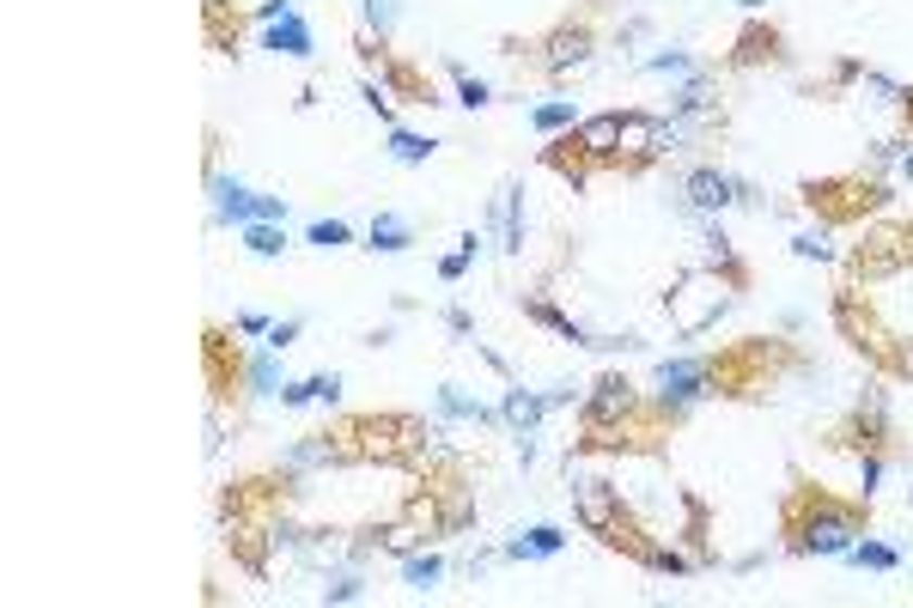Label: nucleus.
Listing matches in <instances>:
<instances>
[{"label":"nucleus","mask_w":913,"mask_h":608,"mask_svg":"<svg viewBox=\"0 0 913 608\" xmlns=\"http://www.w3.org/2000/svg\"><path fill=\"white\" fill-rule=\"evenodd\" d=\"M464 274H469V256H464V250H457V256H445V262H439V280H445V287H457V280H464Z\"/></svg>","instance_id":"72a5a7b5"},{"label":"nucleus","mask_w":913,"mask_h":608,"mask_svg":"<svg viewBox=\"0 0 913 608\" xmlns=\"http://www.w3.org/2000/svg\"><path fill=\"white\" fill-rule=\"evenodd\" d=\"M287 13H293V0H263V7H256L250 18H263V25H275V18H287Z\"/></svg>","instance_id":"f704fd0d"},{"label":"nucleus","mask_w":913,"mask_h":608,"mask_svg":"<svg viewBox=\"0 0 913 608\" xmlns=\"http://www.w3.org/2000/svg\"><path fill=\"white\" fill-rule=\"evenodd\" d=\"M682 195H688V213H725L737 207V177L719 165H695L682 177Z\"/></svg>","instance_id":"423d86ee"},{"label":"nucleus","mask_w":913,"mask_h":608,"mask_svg":"<svg viewBox=\"0 0 913 608\" xmlns=\"http://www.w3.org/2000/svg\"><path fill=\"white\" fill-rule=\"evenodd\" d=\"M883 469H889V456H883V451H865V456H859V493H865V505H871V493L883 486Z\"/></svg>","instance_id":"cd10ccee"},{"label":"nucleus","mask_w":913,"mask_h":608,"mask_svg":"<svg viewBox=\"0 0 913 608\" xmlns=\"http://www.w3.org/2000/svg\"><path fill=\"white\" fill-rule=\"evenodd\" d=\"M548 408H555V402H548L542 390H524V383H511V390L499 395V420L511 426V439H518V432H542Z\"/></svg>","instance_id":"9d476101"},{"label":"nucleus","mask_w":913,"mask_h":608,"mask_svg":"<svg viewBox=\"0 0 913 608\" xmlns=\"http://www.w3.org/2000/svg\"><path fill=\"white\" fill-rule=\"evenodd\" d=\"M451 79H457V104H464V110H487V104H494V91L481 86L469 67H457V61H451Z\"/></svg>","instance_id":"393cba45"},{"label":"nucleus","mask_w":913,"mask_h":608,"mask_svg":"<svg viewBox=\"0 0 913 608\" xmlns=\"http://www.w3.org/2000/svg\"><path fill=\"white\" fill-rule=\"evenodd\" d=\"M791 256H810V262H828V256H835V243L822 238V231H804V238H791Z\"/></svg>","instance_id":"c756f323"},{"label":"nucleus","mask_w":913,"mask_h":608,"mask_svg":"<svg viewBox=\"0 0 913 608\" xmlns=\"http://www.w3.org/2000/svg\"><path fill=\"white\" fill-rule=\"evenodd\" d=\"M524 317L530 322H542V329H555L560 341H573V347H616V341H604V334H591V329H579L567 311H555L548 299H524Z\"/></svg>","instance_id":"ddd939ff"},{"label":"nucleus","mask_w":913,"mask_h":608,"mask_svg":"<svg viewBox=\"0 0 913 608\" xmlns=\"http://www.w3.org/2000/svg\"><path fill=\"white\" fill-rule=\"evenodd\" d=\"M347 238H354L347 219H310V226H305V243H317V250H341Z\"/></svg>","instance_id":"a878e982"},{"label":"nucleus","mask_w":913,"mask_h":608,"mask_svg":"<svg viewBox=\"0 0 913 608\" xmlns=\"http://www.w3.org/2000/svg\"><path fill=\"white\" fill-rule=\"evenodd\" d=\"M847 560L859 566V572H896L901 554H896L889 542H871V535H865V542H852V547H847Z\"/></svg>","instance_id":"4be33fe9"},{"label":"nucleus","mask_w":913,"mask_h":608,"mask_svg":"<svg viewBox=\"0 0 913 608\" xmlns=\"http://www.w3.org/2000/svg\"><path fill=\"white\" fill-rule=\"evenodd\" d=\"M366 238H372V243H366V250H378V256H403L408 243H415V226H408L403 213H378V219H372V231H366Z\"/></svg>","instance_id":"f3484780"},{"label":"nucleus","mask_w":913,"mask_h":608,"mask_svg":"<svg viewBox=\"0 0 913 608\" xmlns=\"http://www.w3.org/2000/svg\"><path fill=\"white\" fill-rule=\"evenodd\" d=\"M481 243H487V238H481V231H475V226H469V231H464V238H457V250H464V256H469V262H475V256H481Z\"/></svg>","instance_id":"c9c22d12"},{"label":"nucleus","mask_w":913,"mask_h":608,"mask_svg":"<svg viewBox=\"0 0 913 608\" xmlns=\"http://www.w3.org/2000/svg\"><path fill=\"white\" fill-rule=\"evenodd\" d=\"M597 55V25H591V13H579V18H560L548 37H536L530 43V61H536L548 79H567V74H579L585 61Z\"/></svg>","instance_id":"7ed1b4c3"},{"label":"nucleus","mask_w":913,"mask_h":608,"mask_svg":"<svg viewBox=\"0 0 913 608\" xmlns=\"http://www.w3.org/2000/svg\"><path fill=\"white\" fill-rule=\"evenodd\" d=\"M280 383H287V378H280V353L263 341V347L244 359V390L250 395H280Z\"/></svg>","instance_id":"dca6fc26"},{"label":"nucleus","mask_w":913,"mask_h":608,"mask_svg":"<svg viewBox=\"0 0 913 608\" xmlns=\"http://www.w3.org/2000/svg\"><path fill=\"white\" fill-rule=\"evenodd\" d=\"M232 329H238V334H268L275 322H268L263 311H238V317H232Z\"/></svg>","instance_id":"473e14b6"},{"label":"nucleus","mask_w":913,"mask_h":608,"mask_svg":"<svg viewBox=\"0 0 913 608\" xmlns=\"http://www.w3.org/2000/svg\"><path fill=\"white\" fill-rule=\"evenodd\" d=\"M207 195H214V219L219 226H256V219H280L287 226V195H263V189H244L238 177H219L207 170Z\"/></svg>","instance_id":"20e7f679"},{"label":"nucleus","mask_w":913,"mask_h":608,"mask_svg":"<svg viewBox=\"0 0 913 608\" xmlns=\"http://www.w3.org/2000/svg\"><path fill=\"white\" fill-rule=\"evenodd\" d=\"M634 414H646L639 390L621 378V371H604V378L591 383V395H585V451L609 444V432H621V420H634Z\"/></svg>","instance_id":"f03ea898"},{"label":"nucleus","mask_w":913,"mask_h":608,"mask_svg":"<svg viewBox=\"0 0 913 608\" xmlns=\"http://www.w3.org/2000/svg\"><path fill=\"white\" fill-rule=\"evenodd\" d=\"M737 7H744V13H761V7H768V0H737Z\"/></svg>","instance_id":"4c0bfd02"},{"label":"nucleus","mask_w":913,"mask_h":608,"mask_svg":"<svg viewBox=\"0 0 913 608\" xmlns=\"http://www.w3.org/2000/svg\"><path fill=\"white\" fill-rule=\"evenodd\" d=\"M901 177H913V147H908V152H901Z\"/></svg>","instance_id":"e433bc0d"},{"label":"nucleus","mask_w":913,"mask_h":608,"mask_svg":"<svg viewBox=\"0 0 913 608\" xmlns=\"http://www.w3.org/2000/svg\"><path fill=\"white\" fill-rule=\"evenodd\" d=\"M359 18H366V30L390 37L396 30V0H359Z\"/></svg>","instance_id":"bb28decb"},{"label":"nucleus","mask_w":913,"mask_h":608,"mask_svg":"<svg viewBox=\"0 0 913 608\" xmlns=\"http://www.w3.org/2000/svg\"><path fill=\"white\" fill-rule=\"evenodd\" d=\"M439 414H451V420H469V426H494V408H481L475 395H464L457 383H439Z\"/></svg>","instance_id":"6ab92c4d"},{"label":"nucleus","mask_w":913,"mask_h":608,"mask_svg":"<svg viewBox=\"0 0 913 608\" xmlns=\"http://www.w3.org/2000/svg\"><path fill=\"white\" fill-rule=\"evenodd\" d=\"M403 578L415 591H433L439 578H445V560H439V554H403Z\"/></svg>","instance_id":"b1692460"},{"label":"nucleus","mask_w":913,"mask_h":608,"mask_svg":"<svg viewBox=\"0 0 913 608\" xmlns=\"http://www.w3.org/2000/svg\"><path fill=\"white\" fill-rule=\"evenodd\" d=\"M670 116H676L682 128H688V135L712 128V122H719V91H712V79H707V74L682 79V86H676V98H670Z\"/></svg>","instance_id":"0eeeda50"},{"label":"nucleus","mask_w":913,"mask_h":608,"mask_svg":"<svg viewBox=\"0 0 913 608\" xmlns=\"http://www.w3.org/2000/svg\"><path fill=\"white\" fill-rule=\"evenodd\" d=\"M445 329L457 334V341H475V317H469L464 304H451V311H445Z\"/></svg>","instance_id":"2f4dec72"},{"label":"nucleus","mask_w":913,"mask_h":608,"mask_svg":"<svg viewBox=\"0 0 913 608\" xmlns=\"http://www.w3.org/2000/svg\"><path fill=\"white\" fill-rule=\"evenodd\" d=\"M433 152H439V140L415 135V128H390V159H396V165H427Z\"/></svg>","instance_id":"412c9836"},{"label":"nucleus","mask_w":913,"mask_h":608,"mask_svg":"<svg viewBox=\"0 0 913 608\" xmlns=\"http://www.w3.org/2000/svg\"><path fill=\"white\" fill-rule=\"evenodd\" d=\"M299 334H305V317H287V322H275V329H268L263 341H268V347H275V353H287V347H293V341H299Z\"/></svg>","instance_id":"7c9ffc66"},{"label":"nucleus","mask_w":913,"mask_h":608,"mask_svg":"<svg viewBox=\"0 0 913 608\" xmlns=\"http://www.w3.org/2000/svg\"><path fill=\"white\" fill-rule=\"evenodd\" d=\"M567 493H573L579 530L597 535V542H616V530H621V486L604 481V474H573L567 469Z\"/></svg>","instance_id":"39448f33"},{"label":"nucleus","mask_w":913,"mask_h":608,"mask_svg":"<svg viewBox=\"0 0 913 608\" xmlns=\"http://www.w3.org/2000/svg\"><path fill=\"white\" fill-rule=\"evenodd\" d=\"M639 74H670V79H695L700 74V61L688 55V49H658V55L639 61Z\"/></svg>","instance_id":"5701e85b"},{"label":"nucleus","mask_w":913,"mask_h":608,"mask_svg":"<svg viewBox=\"0 0 913 608\" xmlns=\"http://www.w3.org/2000/svg\"><path fill=\"white\" fill-rule=\"evenodd\" d=\"M761 61H786V30L749 18L737 30V49H731V67H761Z\"/></svg>","instance_id":"1a4fd4ad"},{"label":"nucleus","mask_w":913,"mask_h":608,"mask_svg":"<svg viewBox=\"0 0 913 608\" xmlns=\"http://www.w3.org/2000/svg\"><path fill=\"white\" fill-rule=\"evenodd\" d=\"M560 547H567V530H555V523H536V530H518L499 554L506 560H555Z\"/></svg>","instance_id":"4468645a"},{"label":"nucleus","mask_w":913,"mask_h":608,"mask_svg":"<svg viewBox=\"0 0 913 608\" xmlns=\"http://www.w3.org/2000/svg\"><path fill=\"white\" fill-rule=\"evenodd\" d=\"M263 49H275V55H287V61H310L317 55V30H310L299 13H287L263 30Z\"/></svg>","instance_id":"9b49d317"},{"label":"nucleus","mask_w":913,"mask_h":608,"mask_svg":"<svg viewBox=\"0 0 913 608\" xmlns=\"http://www.w3.org/2000/svg\"><path fill=\"white\" fill-rule=\"evenodd\" d=\"M573 147L585 152V165H616V152H621V110L585 116V122L573 128Z\"/></svg>","instance_id":"6e6552de"},{"label":"nucleus","mask_w":913,"mask_h":608,"mask_svg":"<svg viewBox=\"0 0 913 608\" xmlns=\"http://www.w3.org/2000/svg\"><path fill=\"white\" fill-rule=\"evenodd\" d=\"M335 408L341 402V378L335 371H317V378H287L280 383V408Z\"/></svg>","instance_id":"f8f14e48"},{"label":"nucleus","mask_w":913,"mask_h":608,"mask_svg":"<svg viewBox=\"0 0 913 608\" xmlns=\"http://www.w3.org/2000/svg\"><path fill=\"white\" fill-rule=\"evenodd\" d=\"M244 250L250 256H263V262L287 256V226H280V219H256V226H244Z\"/></svg>","instance_id":"aec40b11"},{"label":"nucleus","mask_w":913,"mask_h":608,"mask_svg":"<svg viewBox=\"0 0 913 608\" xmlns=\"http://www.w3.org/2000/svg\"><path fill=\"white\" fill-rule=\"evenodd\" d=\"M579 104L573 98H548V104H536L530 110V128H536V135H567V128H579Z\"/></svg>","instance_id":"a211bd4d"},{"label":"nucleus","mask_w":913,"mask_h":608,"mask_svg":"<svg viewBox=\"0 0 913 608\" xmlns=\"http://www.w3.org/2000/svg\"><path fill=\"white\" fill-rule=\"evenodd\" d=\"M499 250H506V256H524V182H506V189H499Z\"/></svg>","instance_id":"2eb2a0df"},{"label":"nucleus","mask_w":913,"mask_h":608,"mask_svg":"<svg viewBox=\"0 0 913 608\" xmlns=\"http://www.w3.org/2000/svg\"><path fill=\"white\" fill-rule=\"evenodd\" d=\"M359 596H366L359 572H341V578H329V584H324V603H359Z\"/></svg>","instance_id":"c85d7f7f"},{"label":"nucleus","mask_w":913,"mask_h":608,"mask_svg":"<svg viewBox=\"0 0 913 608\" xmlns=\"http://www.w3.org/2000/svg\"><path fill=\"white\" fill-rule=\"evenodd\" d=\"M859 530H865V511L859 505H840L828 499L822 486L798 481V493L786 499V547L791 554H847L852 542H859Z\"/></svg>","instance_id":"f257e3e1"}]
</instances>
